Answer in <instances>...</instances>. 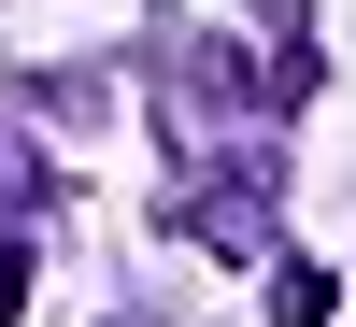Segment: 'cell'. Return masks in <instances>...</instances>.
<instances>
[{"label": "cell", "mask_w": 356, "mask_h": 327, "mask_svg": "<svg viewBox=\"0 0 356 327\" xmlns=\"http://www.w3.org/2000/svg\"><path fill=\"white\" fill-rule=\"evenodd\" d=\"M271 313L314 327V313H328V271H314V256H285V271H271Z\"/></svg>", "instance_id": "1"}, {"label": "cell", "mask_w": 356, "mask_h": 327, "mask_svg": "<svg viewBox=\"0 0 356 327\" xmlns=\"http://www.w3.org/2000/svg\"><path fill=\"white\" fill-rule=\"evenodd\" d=\"M0 313H29V242H0Z\"/></svg>", "instance_id": "2"}]
</instances>
